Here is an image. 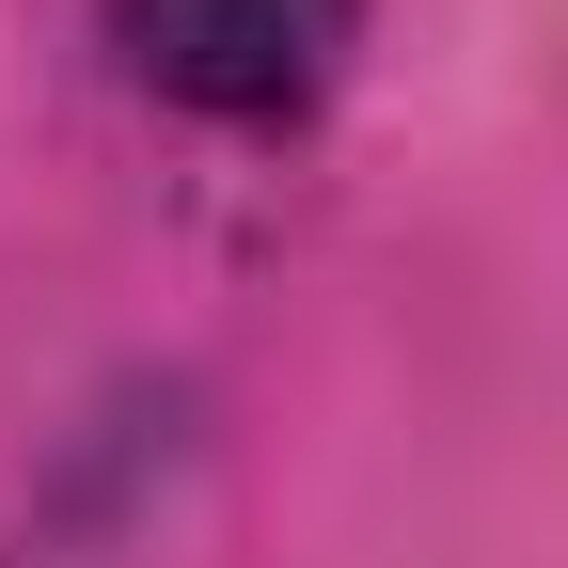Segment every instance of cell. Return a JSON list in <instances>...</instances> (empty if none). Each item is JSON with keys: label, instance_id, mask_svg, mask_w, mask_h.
Returning <instances> with one entry per match:
<instances>
[{"label": "cell", "instance_id": "1", "mask_svg": "<svg viewBox=\"0 0 568 568\" xmlns=\"http://www.w3.org/2000/svg\"><path fill=\"white\" fill-rule=\"evenodd\" d=\"M347 17L364 0H126V63L190 111H301L332 63H347Z\"/></svg>", "mask_w": 568, "mask_h": 568}]
</instances>
